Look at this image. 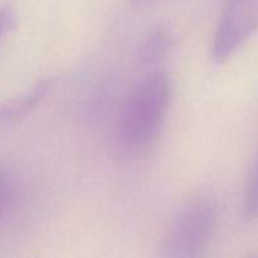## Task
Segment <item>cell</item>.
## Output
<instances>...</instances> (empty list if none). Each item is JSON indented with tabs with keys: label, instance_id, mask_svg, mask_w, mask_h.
Segmentation results:
<instances>
[{
	"label": "cell",
	"instance_id": "obj_7",
	"mask_svg": "<svg viewBox=\"0 0 258 258\" xmlns=\"http://www.w3.org/2000/svg\"><path fill=\"white\" fill-rule=\"evenodd\" d=\"M17 27V14L12 5L0 3V42Z\"/></svg>",
	"mask_w": 258,
	"mask_h": 258
},
{
	"label": "cell",
	"instance_id": "obj_5",
	"mask_svg": "<svg viewBox=\"0 0 258 258\" xmlns=\"http://www.w3.org/2000/svg\"><path fill=\"white\" fill-rule=\"evenodd\" d=\"M175 45V35L170 28L158 25L154 28L140 44L138 53V64L144 70L156 67L161 60L170 54Z\"/></svg>",
	"mask_w": 258,
	"mask_h": 258
},
{
	"label": "cell",
	"instance_id": "obj_9",
	"mask_svg": "<svg viewBox=\"0 0 258 258\" xmlns=\"http://www.w3.org/2000/svg\"><path fill=\"white\" fill-rule=\"evenodd\" d=\"M160 0H130L131 5L136 9H146V8H150L153 5L158 4Z\"/></svg>",
	"mask_w": 258,
	"mask_h": 258
},
{
	"label": "cell",
	"instance_id": "obj_2",
	"mask_svg": "<svg viewBox=\"0 0 258 258\" xmlns=\"http://www.w3.org/2000/svg\"><path fill=\"white\" fill-rule=\"evenodd\" d=\"M217 226V207L207 196L186 202L166 229L160 254L171 258L199 257L208 248Z\"/></svg>",
	"mask_w": 258,
	"mask_h": 258
},
{
	"label": "cell",
	"instance_id": "obj_1",
	"mask_svg": "<svg viewBox=\"0 0 258 258\" xmlns=\"http://www.w3.org/2000/svg\"><path fill=\"white\" fill-rule=\"evenodd\" d=\"M174 97V82L165 71H150L123 100L115 123L118 151L127 158L146 155L158 141Z\"/></svg>",
	"mask_w": 258,
	"mask_h": 258
},
{
	"label": "cell",
	"instance_id": "obj_3",
	"mask_svg": "<svg viewBox=\"0 0 258 258\" xmlns=\"http://www.w3.org/2000/svg\"><path fill=\"white\" fill-rule=\"evenodd\" d=\"M258 30V0H229L211 45L216 64L226 63Z\"/></svg>",
	"mask_w": 258,
	"mask_h": 258
},
{
	"label": "cell",
	"instance_id": "obj_4",
	"mask_svg": "<svg viewBox=\"0 0 258 258\" xmlns=\"http://www.w3.org/2000/svg\"><path fill=\"white\" fill-rule=\"evenodd\" d=\"M53 82L44 78L35 82L29 90L0 101V134L19 125L32 115L52 91Z\"/></svg>",
	"mask_w": 258,
	"mask_h": 258
},
{
	"label": "cell",
	"instance_id": "obj_8",
	"mask_svg": "<svg viewBox=\"0 0 258 258\" xmlns=\"http://www.w3.org/2000/svg\"><path fill=\"white\" fill-rule=\"evenodd\" d=\"M12 196V181L5 173L0 171V214L4 212Z\"/></svg>",
	"mask_w": 258,
	"mask_h": 258
},
{
	"label": "cell",
	"instance_id": "obj_6",
	"mask_svg": "<svg viewBox=\"0 0 258 258\" xmlns=\"http://www.w3.org/2000/svg\"><path fill=\"white\" fill-rule=\"evenodd\" d=\"M243 217L247 222H258V150L244 190Z\"/></svg>",
	"mask_w": 258,
	"mask_h": 258
}]
</instances>
